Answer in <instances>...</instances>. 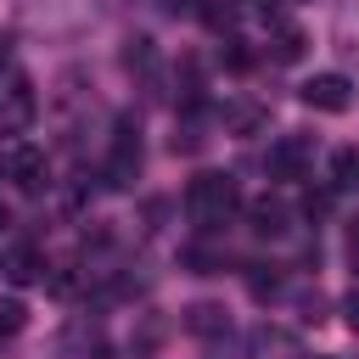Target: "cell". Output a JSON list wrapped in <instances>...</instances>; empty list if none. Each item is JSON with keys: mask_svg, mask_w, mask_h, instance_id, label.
Here are the masks:
<instances>
[{"mask_svg": "<svg viewBox=\"0 0 359 359\" xmlns=\"http://www.w3.org/2000/svg\"><path fill=\"white\" fill-rule=\"evenodd\" d=\"M241 208H247V202H241V185H236L230 174H196V180L185 185V213H191L202 230L230 224Z\"/></svg>", "mask_w": 359, "mask_h": 359, "instance_id": "cell-1", "label": "cell"}, {"mask_svg": "<svg viewBox=\"0 0 359 359\" xmlns=\"http://www.w3.org/2000/svg\"><path fill=\"white\" fill-rule=\"evenodd\" d=\"M34 84L17 56H0V129H28L34 123Z\"/></svg>", "mask_w": 359, "mask_h": 359, "instance_id": "cell-2", "label": "cell"}, {"mask_svg": "<svg viewBox=\"0 0 359 359\" xmlns=\"http://www.w3.org/2000/svg\"><path fill=\"white\" fill-rule=\"evenodd\" d=\"M135 174H140V135L129 129V123H118V135H112V151H107V185H135Z\"/></svg>", "mask_w": 359, "mask_h": 359, "instance_id": "cell-3", "label": "cell"}, {"mask_svg": "<svg viewBox=\"0 0 359 359\" xmlns=\"http://www.w3.org/2000/svg\"><path fill=\"white\" fill-rule=\"evenodd\" d=\"M309 163H314L309 135H280V140L269 146V180H303Z\"/></svg>", "mask_w": 359, "mask_h": 359, "instance_id": "cell-4", "label": "cell"}, {"mask_svg": "<svg viewBox=\"0 0 359 359\" xmlns=\"http://www.w3.org/2000/svg\"><path fill=\"white\" fill-rule=\"evenodd\" d=\"M303 107H314V112H348L353 107V84L342 73H314L303 84Z\"/></svg>", "mask_w": 359, "mask_h": 359, "instance_id": "cell-5", "label": "cell"}, {"mask_svg": "<svg viewBox=\"0 0 359 359\" xmlns=\"http://www.w3.org/2000/svg\"><path fill=\"white\" fill-rule=\"evenodd\" d=\"M6 174H11V185H17L22 196H39L45 180H50V163H45L39 146H17V151L6 157Z\"/></svg>", "mask_w": 359, "mask_h": 359, "instance_id": "cell-6", "label": "cell"}, {"mask_svg": "<svg viewBox=\"0 0 359 359\" xmlns=\"http://www.w3.org/2000/svg\"><path fill=\"white\" fill-rule=\"evenodd\" d=\"M247 359H309V353H303L297 331H286V325H252Z\"/></svg>", "mask_w": 359, "mask_h": 359, "instance_id": "cell-7", "label": "cell"}, {"mask_svg": "<svg viewBox=\"0 0 359 359\" xmlns=\"http://www.w3.org/2000/svg\"><path fill=\"white\" fill-rule=\"evenodd\" d=\"M185 331H191V337H208V342H224V337H230L224 303H191V309H185Z\"/></svg>", "mask_w": 359, "mask_h": 359, "instance_id": "cell-8", "label": "cell"}, {"mask_svg": "<svg viewBox=\"0 0 359 359\" xmlns=\"http://www.w3.org/2000/svg\"><path fill=\"white\" fill-rule=\"evenodd\" d=\"M303 45H309V34H303L297 22L269 17V56H275V62H297V56H303Z\"/></svg>", "mask_w": 359, "mask_h": 359, "instance_id": "cell-9", "label": "cell"}, {"mask_svg": "<svg viewBox=\"0 0 359 359\" xmlns=\"http://www.w3.org/2000/svg\"><path fill=\"white\" fill-rule=\"evenodd\" d=\"M247 219H252V230L258 236H286V202L280 196H258V202H247Z\"/></svg>", "mask_w": 359, "mask_h": 359, "instance_id": "cell-10", "label": "cell"}, {"mask_svg": "<svg viewBox=\"0 0 359 359\" xmlns=\"http://www.w3.org/2000/svg\"><path fill=\"white\" fill-rule=\"evenodd\" d=\"M6 275H11L17 286H28V280H45V258H39V247H17V252L6 258Z\"/></svg>", "mask_w": 359, "mask_h": 359, "instance_id": "cell-11", "label": "cell"}, {"mask_svg": "<svg viewBox=\"0 0 359 359\" xmlns=\"http://www.w3.org/2000/svg\"><path fill=\"white\" fill-rule=\"evenodd\" d=\"M331 185H337V191H353V185H359V146L331 151Z\"/></svg>", "mask_w": 359, "mask_h": 359, "instance_id": "cell-12", "label": "cell"}, {"mask_svg": "<svg viewBox=\"0 0 359 359\" xmlns=\"http://www.w3.org/2000/svg\"><path fill=\"white\" fill-rule=\"evenodd\" d=\"M22 325H28V309L17 297H0V337H17Z\"/></svg>", "mask_w": 359, "mask_h": 359, "instance_id": "cell-13", "label": "cell"}, {"mask_svg": "<svg viewBox=\"0 0 359 359\" xmlns=\"http://www.w3.org/2000/svg\"><path fill=\"white\" fill-rule=\"evenodd\" d=\"M185 264H191V275H213L224 258H219L213 247H185Z\"/></svg>", "mask_w": 359, "mask_h": 359, "instance_id": "cell-14", "label": "cell"}, {"mask_svg": "<svg viewBox=\"0 0 359 359\" xmlns=\"http://www.w3.org/2000/svg\"><path fill=\"white\" fill-rule=\"evenodd\" d=\"M297 314H303L309 325H320V320H325V297H320V292H303V297H297Z\"/></svg>", "mask_w": 359, "mask_h": 359, "instance_id": "cell-15", "label": "cell"}, {"mask_svg": "<svg viewBox=\"0 0 359 359\" xmlns=\"http://www.w3.org/2000/svg\"><path fill=\"white\" fill-rule=\"evenodd\" d=\"M247 292H252V297H275V275L252 269V275H247Z\"/></svg>", "mask_w": 359, "mask_h": 359, "instance_id": "cell-16", "label": "cell"}, {"mask_svg": "<svg viewBox=\"0 0 359 359\" xmlns=\"http://www.w3.org/2000/svg\"><path fill=\"white\" fill-rule=\"evenodd\" d=\"M224 62H230V67L241 73V67H252V50H247L241 39H230V50H224Z\"/></svg>", "mask_w": 359, "mask_h": 359, "instance_id": "cell-17", "label": "cell"}, {"mask_svg": "<svg viewBox=\"0 0 359 359\" xmlns=\"http://www.w3.org/2000/svg\"><path fill=\"white\" fill-rule=\"evenodd\" d=\"M303 208H309V219H325V213H331V191H309Z\"/></svg>", "mask_w": 359, "mask_h": 359, "instance_id": "cell-18", "label": "cell"}, {"mask_svg": "<svg viewBox=\"0 0 359 359\" xmlns=\"http://www.w3.org/2000/svg\"><path fill=\"white\" fill-rule=\"evenodd\" d=\"M342 320H348V325H353V331H359V286H353V292H348V297H342Z\"/></svg>", "mask_w": 359, "mask_h": 359, "instance_id": "cell-19", "label": "cell"}, {"mask_svg": "<svg viewBox=\"0 0 359 359\" xmlns=\"http://www.w3.org/2000/svg\"><path fill=\"white\" fill-rule=\"evenodd\" d=\"M348 258H353V269H359V219H353V230H348Z\"/></svg>", "mask_w": 359, "mask_h": 359, "instance_id": "cell-20", "label": "cell"}, {"mask_svg": "<svg viewBox=\"0 0 359 359\" xmlns=\"http://www.w3.org/2000/svg\"><path fill=\"white\" fill-rule=\"evenodd\" d=\"M174 11H185V17H196V11H202V0H174Z\"/></svg>", "mask_w": 359, "mask_h": 359, "instance_id": "cell-21", "label": "cell"}, {"mask_svg": "<svg viewBox=\"0 0 359 359\" xmlns=\"http://www.w3.org/2000/svg\"><path fill=\"white\" fill-rule=\"evenodd\" d=\"M6 224H11V219H6V208H0V230H6Z\"/></svg>", "mask_w": 359, "mask_h": 359, "instance_id": "cell-22", "label": "cell"}, {"mask_svg": "<svg viewBox=\"0 0 359 359\" xmlns=\"http://www.w3.org/2000/svg\"><path fill=\"white\" fill-rule=\"evenodd\" d=\"M0 174H6V157H0Z\"/></svg>", "mask_w": 359, "mask_h": 359, "instance_id": "cell-23", "label": "cell"}]
</instances>
